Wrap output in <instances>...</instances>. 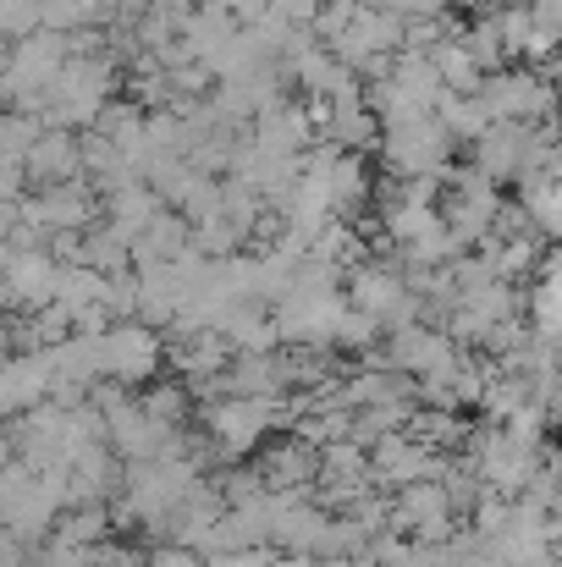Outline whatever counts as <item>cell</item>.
Listing matches in <instances>:
<instances>
[{
    "instance_id": "16",
    "label": "cell",
    "mask_w": 562,
    "mask_h": 567,
    "mask_svg": "<svg viewBox=\"0 0 562 567\" xmlns=\"http://www.w3.org/2000/svg\"><path fill=\"white\" fill-rule=\"evenodd\" d=\"M210 331L232 348V353H276V326H270V309L254 303V298H237L226 309H215Z\"/></svg>"
},
{
    "instance_id": "17",
    "label": "cell",
    "mask_w": 562,
    "mask_h": 567,
    "mask_svg": "<svg viewBox=\"0 0 562 567\" xmlns=\"http://www.w3.org/2000/svg\"><path fill=\"white\" fill-rule=\"evenodd\" d=\"M0 292L11 309H28L39 315L50 298H55V259L50 254H11L6 276H0Z\"/></svg>"
},
{
    "instance_id": "22",
    "label": "cell",
    "mask_w": 562,
    "mask_h": 567,
    "mask_svg": "<svg viewBox=\"0 0 562 567\" xmlns=\"http://www.w3.org/2000/svg\"><path fill=\"white\" fill-rule=\"evenodd\" d=\"M519 215H524V226L541 237V243H552L562 226V188L558 177H524L519 183Z\"/></svg>"
},
{
    "instance_id": "12",
    "label": "cell",
    "mask_w": 562,
    "mask_h": 567,
    "mask_svg": "<svg viewBox=\"0 0 562 567\" xmlns=\"http://www.w3.org/2000/svg\"><path fill=\"white\" fill-rule=\"evenodd\" d=\"M552 540H558V518L530 507V502H508V524L497 529L491 551L502 567H552Z\"/></svg>"
},
{
    "instance_id": "37",
    "label": "cell",
    "mask_w": 562,
    "mask_h": 567,
    "mask_svg": "<svg viewBox=\"0 0 562 567\" xmlns=\"http://www.w3.org/2000/svg\"><path fill=\"white\" fill-rule=\"evenodd\" d=\"M0 567H33V546L0 529Z\"/></svg>"
},
{
    "instance_id": "42",
    "label": "cell",
    "mask_w": 562,
    "mask_h": 567,
    "mask_svg": "<svg viewBox=\"0 0 562 567\" xmlns=\"http://www.w3.org/2000/svg\"><path fill=\"white\" fill-rule=\"evenodd\" d=\"M6 265H11V248H6V243H0V276H6Z\"/></svg>"
},
{
    "instance_id": "23",
    "label": "cell",
    "mask_w": 562,
    "mask_h": 567,
    "mask_svg": "<svg viewBox=\"0 0 562 567\" xmlns=\"http://www.w3.org/2000/svg\"><path fill=\"white\" fill-rule=\"evenodd\" d=\"M83 265L100 270V276H122V270H133V243L111 220H94L83 231Z\"/></svg>"
},
{
    "instance_id": "31",
    "label": "cell",
    "mask_w": 562,
    "mask_h": 567,
    "mask_svg": "<svg viewBox=\"0 0 562 567\" xmlns=\"http://www.w3.org/2000/svg\"><path fill=\"white\" fill-rule=\"evenodd\" d=\"M375 337H380V331H375L359 309H343V320H337V331H331V353H337V348H343V353H359V348H370Z\"/></svg>"
},
{
    "instance_id": "43",
    "label": "cell",
    "mask_w": 562,
    "mask_h": 567,
    "mask_svg": "<svg viewBox=\"0 0 562 567\" xmlns=\"http://www.w3.org/2000/svg\"><path fill=\"white\" fill-rule=\"evenodd\" d=\"M6 359H11V342H6V331H0V364H6Z\"/></svg>"
},
{
    "instance_id": "39",
    "label": "cell",
    "mask_w": 562,
    "mask_h": 567,
    "mask_svg": "<svg viewBox=\"0 0 562 567\" xmlns=\"http://www.w3.org/2000/svg\"><path fill=\"white\" fill-rule=\"evenodd\" d=\"M265 567H320V563H315V557H270Z\"/></svg>"
},
{
    "instance_id": "10",
    "label": "cell",
    "mask_w": 562,
    "mask_h": 567,
    "mask_svg": "<svg viewBox=\"0 0 562 567\" xmlns=\"http://www.w3.org/2000/svg\"><path fill=\"white\" fill-rule=\"evenodd\" d=\"M386 529L391 535H413V546H441V540L458 535V518H452L441 485L425 480V485H402L391 496V524Z\"/></svg>"
},
{
    "instance_id": "25",
    "label": "cell",
    "mask_w": 562,
    "mask_h": 567,
    "mask_svg": "<svg viewBox=\"0 0 562 567\" xmlns=\"http://www.w3.org/2000/svg\"><path fill=\"white\" fill-rule=\"evenodd\" d=\"M100 292H105V276L100 270H89V265H55V309H67V320L78 315V309H94L100 303ZM105 309V303H100Z\"/></svg>"
},
{
    "instance_id": "9",
    "label": "cell",
    "mask_w": 562,
    "mask_h": 567,
    "mask_svg": "<svg viewBox=\"0 0 562 567\" xmlns=\"http://www.w3.org/2000/svg\"><path fill=\"white\" fill-rule=\"evenodd\" d=\"M365 457H370V485L375 491L425 485V480H441V468H447V457H441V452L419 446V441H413V435H402V430L380 435Z\"/></svg>"
},
{
    "instance_id": "21",
    "label": "cell",
    "mask_w": 562,
    "mask_h": 567,
    "mask_svg": "<svg viewBox=\"0 0 562 567\" xmlns=\"http://www.w3.org/2000/svg\"><path fill=\"white\" fill-rule=\"evenodd\" d=\"M237 39V22H232V11H193L183 28V50L187 61H198L204 72L226 55V44Z\"/></svg>"
},
{
    "instance_id": "11",
    "label": "cell",
    "mask_w": 562,
    "mask_h": 567,
    "mask_svg": "<svg viewBox=\"0 0 562 567\" xmlns=\"http://www.w3.org/2000/svg\"><path fill=\"white\" fill-rule=\"evenodd\" d=\"M17 215L28 220V226H39V231H89L94 220H100V198L94 188L78 177V183H55V188H33L22 204H17Z\"/></svg>"
},
{
    "instance_id": "2",
    "label": "cell",
    "mask_w": 562,
    "mask_h": 567,
    "mask_svg": "<svg viewBox=\"0 0 562 567\" xmlns=\"http://www.w3.org/2000/svg\"><path fill=\"white\" fill-rule=\"evenodd\" d=\"M198 424L221 457L243 463L254 446H265V435L276 424H287V408H282V396H210L198 408Z\"/></svg>"
},
{
    "instance_id": "32",
    "label": "cell",
    "mask_w": 562,
    "mask_h": 567,
    "mask_svg": "<svg viewBox=\"0 0 562 567\" xmlns=\"http://www.w3.org/2000/svg\"><path fill=\"white\" fill-rule=\"evenodd\" d=\"M380 11H391L397 22H425V17H447L452 0H375Z\"/></svg>"
},
{
    "instance_id": "6",
    "label": "cell",
    "mask_w": 562,
    "mask_h": 567,
    "mask_svg": "<svg viewBox=\"0 0 562 567\" xmlns=\"http://www.w3.org/2000/svg\"><path fill=\"white\" fill-rule=\"evenodd\" d=\"M166 364V337L139 326V320H116L105 337H100V380L133 391V385H150Z\"/></svg>"
},
{
    "instance_id": "24",
    "label": "cell",
    "mask_w": 562,
    "mask_h": 567,
    "mask_svg": "<svg viewBox=\"0 0 562 567\" xmlns=\"http://www.w3.org/2000/svg\"><path fill=\"white\" fill-rule=\"evenodd\" d=\"M425 61L436 66L441 94H458V100H474V94H480V72H474V61H469V50H463L458 39H441Z\"/></svg>"
},
{
    "instance_id": "28",
    "label": "cell",
    "mask_w": 562,
    "mask_h": 567,
    "mask_svg": "<svg viewBox=\"0 0 562 567\" xmlns=\"http://www.w3.org/2000/svg\"><path fill=\"white\" fill-rule=\"evenodd\" d=\"M139 413H144L155 430H183V419H187V385H183V380L144 385V396H139Z\"/></svg>"
},
{
    "instance_id": "15",
    "label": "cell",
    "mask_w": 562,
    "mask_h": 567,
    "mask_svg": "<svg viewBox=\"0 0 562 567\" xmlns=\"http://www.w3.org/2000/svg\"><path fill=\"white\" fill-rule=\"evenodd\" d=\"M248 138L259 144V150H270V155H304L309 144H315V133H309V116H304V100H276V105H265L254 122H248Z\"/></svg>"
},
{
    "instance_id": "1",
    "label": "cell",
    "mask_w": 562,
    "mask_h": 567,
    "mask_svg": "<svg viewBox=\"0 0 562 567\" xmlns=\"http://www.w3.org/2000/svg\"><path fill=\"white\" fill-rule=\"evenodd\" d=\"M122 78H116V55H67L50 94H44V127H61V133H89L94 116L116 100Z\"/></svg>"
},
{
    "instance_id": "35",
    "label": "cell",
    "mask_w": 562,
    "mask_h": 567,
    "mask_svg": "<svg viewBox=\"0 0 562 567\" xmlns=\"http://www.w3.org/2000/svg\"><path fill=\"white\" fill-rule=\"evenodd\" d=\"M204 567H265L270 551L265 546H248V551H221V557H198Z\"/></svg>"
},
{
    "instance_id": "44",
    "label": "cell",
    "mask_w": 562,
    "mask_h": 567,
    "mask_svg": "<svg viewBox=\"0 0 562 567\" xmlns=\"http://www.w3.org/2000/svg\"><path fill=\"white\" fill-rule=\"evenodd\" d=\"M0 309H6V292H0Z\"/></svg>"
},
{
    "instance_id": "27",
    "label": "cell",
    "mask_w": 562,
    "mask_h": 567,
    "mask_svg": "<svg viewBox=\"0 0 562 567\" xmlns=\"http://www.w3.org/2000/svg\"><path fill=\"white\" fill-rule=\"evenodd\" d=\"M105 535H111V513H105V507H67V513L55 518V546L89 551V546H100Z\"/></svg>"
},
{
    "instance_id": "41",
    "label": "cell",
    "mask_w": 562,
    "mask_h": 567,
    "mask_svg": "<svg viewBox=\"0 0 562 567\" xmlns=\"http://www.w3.org/2000/svg\"><path fill=\"white\" fill-rule=\"evenodd\" d=\"M193 11H226V0H193Z\"/></svg>"
},
{
    "instance_id": "18",
    "label": "cell",
    "mask_w": 562,
    "mask_h": 567,
    "mask_svg": "<svg viewBox=\"0 0 562 567\" xmlns=\"http://www.w3.org/2000/svg\"><path fill=\"white\" fill-rule=\"evenodd\" d=\"M315 468H320V452L298 435H282L276 446L259 452V480L265 491H309L315 485Z\"/></svg>"
},
{
    "instance_id": "19",
    "label": "cell",
    "mask_w": 562,
    "mask_h": 567,
    "mask_svg": "<svg viewBox=\"0 0 562 567\" xmlns=\"http://www.w3.org/2000/svg\"><path fill=\"white\" fill-rule=\"evenodd\" d=\"M166 359H172V370H177L193 391H204L210 380L232 364V348H226L215 331H198V337H183V342H166Z\"/></svg>"
},
{
    "instance_id": "26",
    "label": "cell",
    "mask_w": 562,
    "mask_h": 567,
    "mask_svg": "<svg viewBox=\"0 0 562 567\" xmlns=\"http://www.w3.org/2000/svg\"><path fill=\"white\" fill-rule=\"evenodd\" d=\"M430 116H436V122L447 127V138H452V144H474V138H480V133L491 127L486 105H480V100H458V94H441Z\"/></svg>"
},
{
    "instance_id": "36",
    "label": "cell",
    "mask_w": 562,
    "mask_h": 567,
    "mask_svg": "<svg viewBox=\"0 0 562 567\" xmlns=\"http://www.w3.org/2000/svg\"><path fill=\"white\" fill-rule=\"evenodd\" d=\"M386 567H441V546H413V540H408Z\"/></svg>"
},
{
    "instance_id": "20",
    "label": "cell",
    "mask_w": 562,
    "mask_h": 567,
    "mask_svg": "<svg viewBox=\"0 0 562 567\" xmlns=\"http://www.w3.org/2000/svg\"><path fill=\"white\" fill-rule=\"evenodd\" d=\"M183 254H187V220L161 204L150 215V226L133 237V270L139 265H166V259H183Z\"/></svg>"
},
{
    "instance_id": "7",
    "label": "cell",
    "mask_w": 562,
    "mask_h": 567,
    "mask_svg": "<svg viewBox=\"0 0 562 567\" xmlns=\"http://www.w3.org/2000/svg\"><path fill=\"white\" fill-rule=\"evenodd\" d=\"M474 100L486 105L491 122H524V127L552 122V105H558L552 83L535 78V66H502V72L480 78V94Z\"/></svg>"
},
{
    "instance_id": "4",
    "label": "cell",
    "mask_w": 562,
    "mask_h": 567,
    "mask_svg": "<svg viewBox=\"0 0 562 567\" xmlns=\"http://www.w3.org/2000/svg\"><path fill=\"white\" fill-rule=\"evenodd\" d=\"M375 150H380V166L397 183H408V177H447L452 155H458V144L447 138V127L436 116H413L402 127H386L375 138Z\"/></svg>"
},
{
    "instance_id": "14",
    "label": "cell",
    "mask_w": 562,
    "mask_h": 567,
    "mask_svg": "<svg viewBox=\"0 0 562 567\" xmlns=\"http://www.w3.org/2000/svg\"><path fill=\"white\" fill-rule=\"evenodd\" d=\"M22 177H28V188L78 183V177H83V161H78V133L44 127V133L28 144V155H22Z\"/></svg>"
},
{
    "instance_id": "38",
    "label": "cell",
    "mask_w": 562,
    "mask_h": 567,
    "mask_svg": "<svg viewBox=\"0 0 562 567\" xmlns=\"http://www.w3.org/2000/svg\"><path fill=\"white\" fill-rule=\"evenodd\" d=\"M17 220H22V215H17V204H6V198H0V243L11 237V226H17Z\"/></svg>"
},
{
    "instance_id": "30",
    "label": "cell",
    "mask_w": 562,
    "mask_h": 567,
    "mask_svg": "<svg viewBox=\"0 0 562 567\" xmlns=\"http://www.w3.org/2000/svg\"><path fill=\"white\" fill-rule=\"evenodd\" d=\"M39 28V0H0V44L28 39Z\"/></svg>"
},
{
    "instance_id": "34",
    "label": "cell",
    "mask_w": 562,
    "mask_h": 567,
    "mask_svg": "<svg viewBox=\"0 0 562 567\" xmlns=\"http://www.w3.org/2000/svg\"><path fill=\"white\" fill-rule=\"evenodd\" d=\"M144 567H204V563H198V551H187V546H172V540H166V546H155V551L144 557Z\"/></svg>"
},
{
    "instance_id": "29",
    "label": "cell",
    "mask_w": 562,
    "mask_h": 567,
    "mask_svg": "<svg viewBox=\"0 0 562 567\" xmlns=\"http://www.w3.org/2000/svg\"><path fill=\"white\" fill-rule=\"evenodd\" d=\"M100 303H105L111 326H116V320H133V315H139V281H133V270H122V276H105V292H100Z\"/></svg>"
},
{
    "instance_id": "3",
    "label": "cell",
    "mask_w": 562,
    "mask_h": 567,
    "mask_svg": "<svg viewBox=\"0 0 562 567\" xmlns=\"http://www.w3.org/2000/svg\"><path fill=\"white\" fill-rule=\"evenodd\" d=\"M61 61H67V39L61 33L33 28L28 39H17L6 50V66H0V94L11 100V111L39 116L44 111V94H50V83L61 72Z\"/></svg>"
},
{
    "instance_id": "8",
    "label": "cell",
    "mask_w": 562,
    "mask_h": 567,
    "mask_svg": "<svg viewBox=\"0 0 562 567\" xmlns=\"http://www.w3.org/2000/svg\"><path fill=\"white\" fill-rule=\"evenodd\" d=\"M380 364L408 380H430V375H447V370L458 364V348H452V337H447L441 326L413 320V326H402V331H386Z\"/></svg>"
},
{
    "instance_id": "5",
    "label": "cell",
    "mask_w": 562,
    "mask_h": 567,
    "mask_svg": "<svg viewBox=\"0 0 562 567\" xmlns=\"http://www.w3.org/2000/svg\"><path fill=\"white\" fill-rule=\"evenodd\" d=\"M343 287H348V292H343L348 309H359L380 337L419 320V298L402 287V270H397V265H375V259H365V265H354V270L343 276Z\"/></svg>"
},
{
    "instance_id": "13",
    "label": "cell",
    "mask_w": 562,
    "mask_h": 567,
    "mask_svg": "<svg viewBox=\"0 0 562 567\" xmlns=\"http://www.w3.org/2000/svg\"><path fill=\"white\" fill-rule=\"evenodd\" d=\"M524 150H530V127L524 122H491L474 144H469V172H480L491 188H502V183H519V172H524Z\"/></svg>"
},
{
    "instance_id": "33",
    "label": "cell",
    "mask_w": 562,
    "mask_h": 567,
    "mask_svg": "<svg viewBox=\"0 0 562 567\" xmlns=\"http://www.w3.org/2000/svg\"><path fill=\"white\" fill-rule=\"evenodd\" d=\"M39 567H94V551H78V546H44L39 551Z\"/></svg>"
},
{
    "instance_id": "40",
    "label": "cell",
    "mask_w": 562,
    "mask_h": 567,
    "mask_svg": "<svg viewBox=\"0 0 562 567\" xmlns=\"http://www.w3.org/2000/svg\"><path fill=\"white\" fill-rule=\"evenodd\" d=\"M11 468V441H6V430H0V474Z\"/></svg>"
}]
</instances>
